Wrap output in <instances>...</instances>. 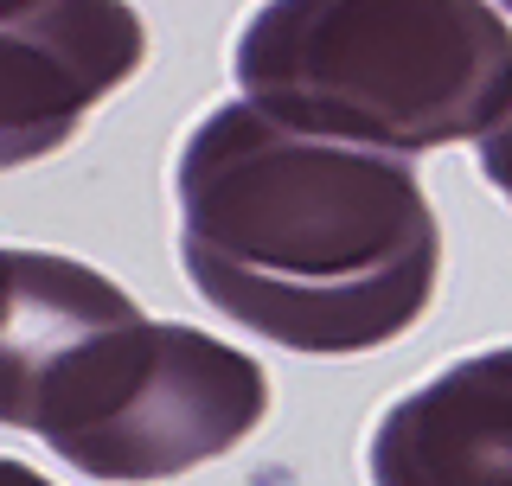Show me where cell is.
<instances>
[{
  "mask_svg": "<svg viewBox=\"0 0 512 486\" xmlns=\"http://www.w3.org/2000/svg\"><path fill=\"white\" fill-rule=\"evenodd\" d=\"M173 192L192 288L288 352L391 346L436 295L442 231L410 160L224 103L186 135Z\"/></svg>",
  "mask_w": 512,
  "mask_h": 486,
  "instance_id": "cell-1",
  "label": "cell"
},
{
  "mask_svg": "<svg viewBox=\"0 0 512 486\" xmlns=\"http://www.w3.org/2000/svg\"><path fill=\"white\" fill-rule=\"evenodd\" d=\"M244 103L391 160L512 116V26L487 0H263L237 32Z\"/></svg>",
  "mask_w": 512,
  "mask_h": 486,
  "instance_id": "cell-2",
  "label": "cell"
},
{
  "mask_svg": "<svg viewBox=\"0 0 512 486\" xmlns=\"http://www.w3.org/2000/svg\"><path fill=\"white\" fill-rule=\"evenodd\" d=\"M263 416L269 378L250 352L186 320L128 314L52 371L26 435L90 480L141 486L231 455Z\"/></svg>",
  "mask_w": 512,
  "mask_h": 486,
  "instance_id": "cell-3",
  "label": "cell"
},
{
  "mask_svg": "<svg viewBox=\"0 0 512 486\" xmlns=\"http://www.w3.org/2000/svg\"><path fill=\"white\" fill-rule=\"evenodd\" d=\"M148 58L128 0H0V167L58 154Z\"/></svg>",
  "mask_w": 512,
  "mask_h": 486,
  "instance_id": "cell-4",
  "label": "cell"
},
{
  "mask_svg": "<svg viewBox=\"0 0 512 486\" xmlns=\"http://www.w3.org/2000/svg\"><path fill=\"white\" fill-rule=\"evenodd\" d=\"M372 486H512V346L474 352L378 416Z\"/></svg>",
  "mask_w": 512,
  "mask_h": 486,
  "instance_id": "cell-5",
  "label": "cell"
},
{
  "mask_svg": "<svg viewBox=\"0 0 512 486\" xmlns=\"http://www.w3.org/2000/svg\"><path fill=\"white\" fill-rule=\"evenodd\" d=\"M141 314L122 282L52 250H0V423L32 429L52 371L84 339Z\"/></svg>",
  "mask_w": 512,
  "mask_h": 486,
  "instance_id": "cell-6",
  "label": "cell"
},
{
  "mask_svg": "<svg viewBox=\"0 0 512 486\" xmlns=\"http://www.w3.org/2000/svg\"><path fill=\"white\" fill-rule=\"evenodd\" d=\"M480 173H487L493 192H500V199L512 205V116L493 128L487 141H480Z\"/></svg>",
  "mask_w": 512,
  "mask_h": 486,
  "instance_id": "cell-7",
  "label": "cell"
},
{
  "mask_svg": "<svg viewBox=\"0 0 512 486\" xmlns=\"http://www.w3.org/2000/svg\"><path fill=\"white\" fill-rule=\"evenodd\" d=\"M0 486H52V480H45L39 467H26V461H7V455H0Z\"/></svg>",
  "mask_w": 512,
  "mask_h": 486,
  "instance_id": "cell-8",
  "label": "cell"
},
{
  "mask_svg": "<svg viewBox=\"0 0 512 486\" xmlns=\"http://www.w3.org/2000/svg\"><path fill=\"white\" fill-rule=\"evenodd\" d=\"M500 7H506V13H512V0H500Z\"/></svg>",
  "mask_w": 512,
  "mask_h": 486,
  "instance_id": "cell-9",
  "label": "cell"
}]
</instances>
